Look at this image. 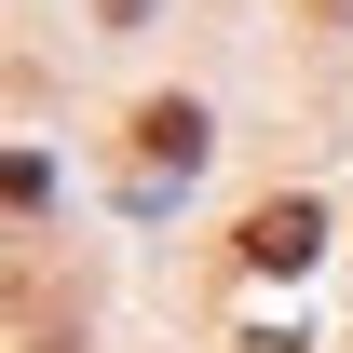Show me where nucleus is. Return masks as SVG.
Masks as SVG:
<instances>
[{
    "mask_svg": "<svg viewBox=\"0 0 353 353\" xmlns=\"http://www.w3.org/2000/svg\"><path fill=\"white\" fill-rule=\"evenodd\" d=\"M312 245H326V218H312L299 190H285V204H259V218H245V272H299Z\"/></svg>",
    "mask_w": 353,
    "mask_h": 353,
    "instance_id": "nucleus-1",
    "label": "nucleus"
},
{
    "mask_svg": "<svg viewBox=\"0 0 353 353\" xmlns=\"http://www.w3.org/2000/svg\"><path fill=\"white\" fill-rule=\"evenodd\" d=\"M136 150H150V163H204V109H190V95H163V109H136Z\"/></svg>",
    "mask_w": 353,
    "mask_h": 353,
    "instance_id": "nucleus-2",
    "label": "nucleus"
}]
</instances>
